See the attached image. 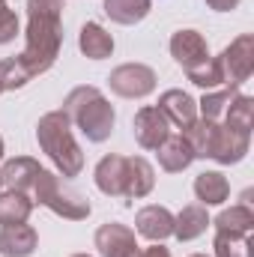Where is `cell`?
Listing matches in <instances>:
<instances>
[{
	"mask_svg": "<svg viewBox=\"0 0 254 257\" xmlns=\"http://www.w3.org/2000/svg\"><path fill=\"white\" fill-rule=\"evenodd\" d=\"M63 0H27V45L21 51V60L27 63L30 75L48 72L60 57L63 45Z\"/></svg>",
	"mask_w": 254,
	"mask_h": 257,
	"instance_id": "cell-1",
	"label": "cell"
},
{
	"mask_svg": "<svg viewBox=\"0 0 254 257\" xmlns=\"http://www.w3.org/2000/svg\"><path fill=\"white\" fill-rule=\"evenodd\" d=\"M60 111L69 117V123L81 128L84 138L93 141V144L108 141L111 132H114V123H117L114 105L102 96L99 87H90V84L75 87V90L66 96V102H63Z\"/></svg>",
	"mask_w": 254,
	"mask_h": 257,
	"instance_id": "cell-2",
	"label": "cell"
},
{
	"mask_svg": "<svg viewBox=\"0 0 254 257\" xmlns=\"http://www.w3.org/2000/svg\"><path fill=\"white\" fill-rule=\"evenodd\" d=\"M36 141L63 177H78L84 171V153L72 135V123L63 111H51L36 123Z\"/></svg>",
	"mask_w": 254,
	"mask_h": 257,
	"instance_id": "cell-3",
	"label": "cell"
},
{
	"mask_svg": "<svg viewBox=\"0 0 254 257\" xmlns=\"http://www.w3.org/2000/svg\"><path fill=\"white\" fill-rule=\"evenodd\" d=\"M33 194L45 209H51L54 215H60L66 221H84L90 215V200L81 192H75L72 186H66L60 174L54 171H45V168L39 171L33 183Z\"/></svg>",
	"mask_w": 254,
	"mask_h": 257,
	"instance_id": "cell-4",
	"label": "cell"
},
{
	"mask_svg": "<svg viewBox=\"0 0 254 257\" xmlns=\"http://www.w3.org/2000/svg\"><path fill=\"white\" fill-rule=\"evenodd\" d=\"M215 60L221 66V78H224L227 87L245 84L254 72V36L251 33H242V36L233 39Z\"/></svg>",
	"mask_w": 254,
	"mask_h": 257,
	"instance_id": "cell-5",
	"label": "cell"
},
{
	"mask_svg": "<svg viewBox=\"0 0 254 257\" xmlns=\"http://www.w3.org/2000/svg\"><path fill=\"white\" fill-rule=\"evenodd\" d=\"M156 72L144 63H123L108 75V84L123 99H144L156 90Z\"/></svg>",
	"mask_w": 254,
	"mask_h": 257,
	"instance_id": "cell-6",
	"label": "cell"
},
{
	"mask_svg": "<svg viewBox=\"0 0 254 257\" xmlns=\"http://www.w3.org/2000/svg\"><path fill=\"white\" fill-rule=\"evenodd\" d=\"M132 128H135V141L144 147V150H156L168 135H171V123L165 120V114L153 105L141 108L132 120Z\"/></svg>",
	"mask_w": 254,
	"mask_h": 257,
	"instance_id": "cell-7",
	"label": "cell"
},
{
	"mask_svg": "<svg viewBox=\"0 0 254 257\" xmlns=\"http://www.w3.org/2000/svg\"><path fill=\"white\" fill-rule=\"evenodd\" d=\"M96 248H99L102 257H132L138 251L135 230H129L126 224L108 221L96 230Z\"/></svg>",
	"mask_w": 254,
	"mask_h": 257,
	"instance_id": "cell-8",
	"label": "cell"
},
{
	"mask_svg": "<svg viewBox=\"0 0 254 257\" xmlns=\"http://www.w3.org/2000/svg\"><path fill=\"white\" fill-rule=\"evenodd\" d=\"M135 230L150 242H165L168 236H174V215H171V209L156 206V203L144 206L135 215Z\"/></svg>",
	"mask_w": 254,
	"mask_h": 257,
	"instance_id": "cell-9",
	"label": "cell"
},
{
	"mask_svg": "<svg viewBox=\"0 0 254 257\" xmlns=\"http://www.w3.org/2000/svg\"><path fill=\"white\" fill-rule=\"evenodd\" d=\"M248 147H251V135L236 132V128H227V126L218 123L215 144H212V156L209 159H215L218 165H236V162L245 159Z\"/></svg>",
	"mask_w": 254,
	"mask_h": 257,
	"instance_id": "cell-10",
	"label": "cell"
},
{
	"mask_svg": "<svg viewBox=\"0 0 254 257\" xmlns=\"http://www.w3.org/2000/svg\"><path fill=\"white\" fill-rule=\"evenodd\" d=\"M39 162L30 159V156H18V159H9L3 168H0V186L6 192H30L36 177H39Z\"/></svg>",
	"mask_w": 254,
	"mask_h": 257,
	"instance_id": "cell-11",
	"label": "cell"
},
{
	"mask_svg": "<svg viewBox=\"0 0 254 257\" xmlns=\"http://www.w3.org/2000/svg\"><path fill=\"white\" fill-rule=\"evenodd\" d=\"M171 57L183 69H191L209 57V45L197 30H177L171 36Z\"/></svg>",
	"mask_w": 254,
	"mask_h": 257,
	"instance_id": "cell-12",
	"label": "cell"
},
{
	"mask_svg": "<svg viewBox=\"0 0 254 257\" xmlns=\"http://www.w3.org/2000/svg\"><path fill=\"white\" fill-rule=\"evenodd\" d=\"M126 180H129L126 156H105L96 165V186H99L102 194H108V197H126Z\"/></svg>",
	"mask_w": 254,
	"mask_h": 257,
	"instance_id": "cell-13",
	"label": "cell"
},
{
	"mask_svg": "<svg viewBox=\"0 0 254 257\" xmlns=\"http://www.w3.org/2000/svg\"><path fill=\"white\" fill-rule=\"evenodd\" d=\"M159 111L165 114V120H168L171 126H180V128H189L191 123L197 120V102L191 99L189 93H183V90H168V93H162Z\"/></svg>",
	"mask_w": 254,
	"mask_h": 257,
	"instance_id": "cell-14",
	"label": "cell"
},
{
	"mask_svg": "<svg viewBox=\"0 0 254 257\" xmlns=\"http://www.w3.org/2000/svg\"><path fill=\"white\" fill-rule=\"evenodd\" d=\"M36 230L30 224H6L0 230V254L3 257H30L36 251Z\"/></svg>",
	"mask_w": 254,
	"mask_h": 257,
	"instance_id": "cell-15",
	"label": "cell"
},
{
	"mask_svg": "<svg viewBox=\"0 0 254 257\" xmlns=\"http://www.w3.org/2000/svg\"><path fill=\"white\" fill-rule=\"evenodd\" d=\"M78 48H81V54L90 57V60H105V57L114 54V36H111L102 24L87 21V24L81 27V33H78Z\"/></svg>",
	"mask_w": 254,
	"mask_h": 257,
	"instance_id": "cell-16",
	"label": "cell"
},
{
	"mask_svg": "<svg viewBox=\"0 0 254 257\" xmlns=\"http://www.w3.org/2000/svg\"><path fill=\"white\" fill-rule=\"evenodd\" d=\"M156 150H159V165L168 174H180V171H186L194 162V153H191L189 141L183 135H168Z\"/></svg>",
	"mask_w": 254,
	"mask_h": 257,
	"instance_id": "cell-17",
	"label": "cell"
},
{
	"mask_svg": "<svg viewBox=\"0 0 254 257\" xmlns=\"http://www.w3.org/2000/svg\"><path fill=\"white\" fill-rule=\"evenodd\" d=\"M194 194H197L200 206H221L230 197V183L218 171H203L194 180Z\"/></svg>",
	"mask_w": 254,
	"mask_h": 257,
	"instance_id": "cell-18",
	"label": "cell"
},
{
	"mask_svg": "<svg viewBox=\"0 0 254 257\" xmlns=\"http://www.w3.org/2000/svg\"><path fill=\"white\" fill-rule=\"evenodd\" d=\"M129 165V180H126V200H138V197H147L156 186V171L153 165L144 159V156H132L126 159Z\"/></svg>",
	"mask_w": 254,
	"mask_h": 257,
	"instance_id": "cell-19",
	"label": "cell"
},
{
	"mask_svg": "<svg viewBox=\"0 0 254 257\" xmlns=\"http://www.w3.org/2000/svg\"><path fill=\"white\" fill-rule=\"evenodd\" d=\"M206 227H209V215H206V206H200V203L183 206V212L174 215V236L180 242L197 239L200 233H206Z\"/></svg>",
	"mask_w": 254,
	"mask_h": 257,
	"instance_id": "cell-20",
	"label": "cell"
},
{
	"mask_svg": "<svg viewBox=\"0 0 254 257\" xmlns=\"http://www.w3.org/2000/svg\"><path fill=\"white\" fill-rule=\"evenodd\" d=\"M209 224H215V233H236V236H251L254 230V212L245 206V203H239V206H230V209H224L215 221H209Z\"/></svg>",
	"mask_w": 254,
	"mask_h": 257,
	"instance_id": "cell-21",
	"label": "cell"
},
{
	"mask_svg": "<svg viewBox=\"0 0 254 257\" xmlns=\"http://www.w3.org/2000/svg\"><path fill=\"white\" fill-rule=\"evenodd\" d=\"M33 212V200L24 192H0V224H24Z\"/></svg>",
	"mask_w": 254,
	"mask_h": 257,
	"instance_id": "cell-22",
	"label": "cell"
},
{
	"mask_svg": "<svg viewBox=\"0 0 254 257\" xmlns=\"http://www.w3.org/2000/svg\"><path fill=\"white\" fill-rule=\"evenodd\" d=\"M215 132H218V123H209V120H194L189 128H183V138L189 141L194 159H209L212 156Z\"/></svg>",
	"mask_w": 254,
	"mask_h": 257,
	"instance_id": "cell-23",
	"label": "cell"
},
{
	"mask_svg": "<svg viewBox=\"0 0 254 257\" xmlns=\"http://www.w3.org/2000/svg\"><path fill=\"white\" fill-rule=\"evenodd\" d=\"M105 15L117 24H138L150 15V0H105Z\"/></svg>",
	"mask_w": 254,
	"mask_h": 257,
	"instance_id": "cell-24",
	"label": "cell"
},
{
	"mask_svg": "<svg viewBox=\"0 0 254 257\" xmlns=\"http://www.w3.org/2000/svg\"><path fill=\"white\" fill-rule=\"evenodd\" d=\"M236 96H239V90H236V87H230V90H221V93H206V96L197 102L200 120L221 123V120H224V114H227V108H230V102H233Z\"/></svg>",
	"mask_w": 254,
	"mask_h": 257,
	"instance_id": "cell-25",
	"label": "cell"
},
{
	"mask_svg": "<svg viewBox=\"0 0 254 257\" xmlns=\"http://www.w3.org/2000/svg\"><path fill=\"white\" fill-rule=\"evenodd\" d=\"M251 123H254V99H251V96H242V93H239V96L230 102V108H227V114H224L221 126L251 135Z\"/></svg>",
	"mask_w": 254,
	"mask_h": 257,
	"instance_id": "cell-26",
	"label": "cell"
},
{
	"mask_svg": "<svg viewBox=\"0 0 254 257\" xmlns=\"http://www.w3.org/2000/svg\"><path fill=\"white\" fill-rule=\"evenodd\" d=\"M27 81H33V75H30L27 63L21 60V54L0 60V87L3 90H21Z\"/></svg>",
	"mask_w": 254,
	"mask_h": 257,
	"instance_id": "cell-27",
	"label": "cell"
},
{
	"mask_svg": "<svg viewBox=\"0 0 254 257\" xmlns=\"http://www.w3.org/2000/svg\"><path fill=\"white\" fill-rule=\"evenodd\" d=\"M215 257H254L251 236H236V233H215Z\"/></svg>",
	"mask_w": 254,
	"mask_h": 257,
	"instance_id": "cell-28",
	"label": "cell"
},
{
	"mask_svg": "<svg viewBox=\"0 0 254 257\" xmlns=\"http://www.w3.org/2000/svg\"><path fill=\"white\" fill-rule=\"evenodd\" d=\"M186 75H189L191 84H197V87H203V90H212V87L224 84V78H221V66H218L215 57H206L203 63L186 69Z\"/></svg>",
	"mask_w": 254,
	"mask_h": 257,
	"instance_id": "cell-29",
	"label": "cell"
},
{
	"mask_svg": "<svg viewBox=\"0 0 254 257\" xmlns=\"http://www.w3.org/2000/svg\"><path fill=\"white\" fill-rule=\"evenodd\" d=\"M15 36H18V18H15V12L9 9V3L0 0V45L12 42Z\"/></svg>",
	"mask_w": 254,
	"mask_h": 257,
	"instance_id": "cell-30",
	"label": "cell"
},
{
	"mask_svg": "<svg viewBox=\"0 0 254 257\" xmlns=\"http://www.w3.org/2000/svg\"><path fill=\"white\" fill-rule=\"evenodd\" d=\"M206 6H212L215 12H230L239 6V0H206Z\"/></svg>",
	"mask_w": 254,
	"mask_h": 257,
	"instance_id": "cell-31",
	"label": "cell"
},
{
	"mask_svg": "<svg viewBox=\"0 0 254 257\" xmlns=\"http://www.w3.org/2000/svg\"><path fill=\"white\" fill-rule=\"evenodd\" d=\"M141 257H171V251L168 248H162V242H153L150 248H144V254Z\"/></svg>",
	"mask_w": 254,
	"mask_h": 257,
	"instance_id": "cell-32",
	"label": "cell"
},
{
	"mask_svg": "<svg viewBox=\"0 0 254 257\" xmlns=\"http://www.w3.org/2000/svg\"><path fill=\"white\" fill-rule=\"evenodd\" d=\"M0 156H3V138H0Z\"/></svg>",
	"mask_w": 254,
	"mask_h": 257,
	"instance_id": "cell-33",
	"label": "cell"
},
{
	"mask_svg": "<svg viewBox=\"0 0 254 257\" xmlns=\"http://www.w3.org/2000/svg\"><path fill=\"white\" fill-rule=\"evenodd\" d=\"M72 257H90V254H72Z\"/></svg>",
	"mask_w": 254,
	"mask_h": 257,
	"instance_id": "cell-34",
	"label": "cell"
},
{
	"mask_svg": "<svg viewBox=\"0 0 254 257\" xmlns=\"http://www.w3.org/2000/svg\"><path fill=\"white\" fill-rule=\"evenodd\" d=\"M191 257H206V254H191Z\"/></svg>",
	"mask_w": 254,
	"mask_h": 257,
	"instance_id": "cell-35",
	"label": "cell"
},
{
	"mask_svg": "<svg viewBox=\"0 0 254 257\" xmlns=\"http://www.w3.org/2000/svg\"><path fill=\"white\" fill-rule=\"evenodd\" d=\"M132 257H141V254H138V251H135V254H132Z\"/></svg>",
	"mask_w": 254,
	"mask_h": 257,
	"instance_id": "cell-36",
	"label": "cell"
},
{
	"mask_svg": "<svg viewBox=\"0 0 254 257\" xmlns=\"http://www.w3.org/2000/svg\"><path fill=\"white\" fill-rule=\"evenodd\" d=\"M0 93H3V87H0Z\"/></svg>",
	"mask_w": 254,
	"mask_h": 257,
	"instance_id": "cell-37",
	"label": "cell"
},
{
	"mask_svg": "<svg viewBox=\"0 0 254 257\" xmlns=\"http://www.w3.org/2000/svg\"><path fill=\"white\" fill-rule=\"evenodd\" d=\"M0 189H3V186H0Z\"/></svg>",
	"mask_w": 254,
	"mask_h": 257,
	"instance_id": "cell-38",
	"label": "cell"
}]
</instances>
